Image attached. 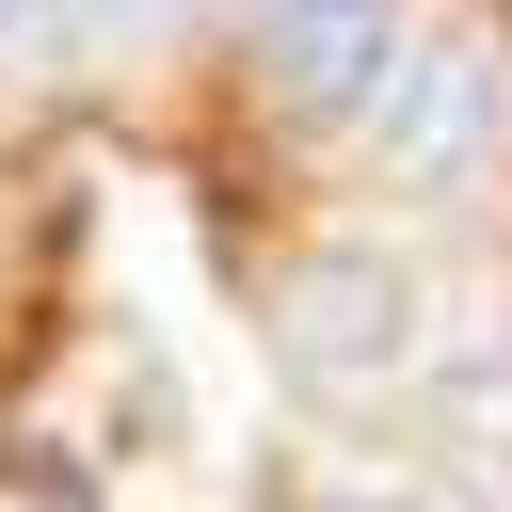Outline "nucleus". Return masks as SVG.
Wrapping results in <instances>:
<instances>
[{"label":"nucleus","mask_w":512,"mask_h":512,"mask_svg":"<svg viewBox=\"0 0 512 512\" xmlns=\"http://www.w3.org/2000/svg\"><path fill=\"white\" fill-rule=\"evenodd\" d=\"M256 64L288 80V112H368L384 64H400V32H384V16H272Z\"/></svg>","instance_id":"3"},{"label":"nucleus","mask_w":512,"mask_h":512,"mask_svg":"<svg viewBox=\"0 0 512 512\" xmlns=\"http://www.w3.org/2000/svg\"><path fill=\"white\" fill-rule=\"evenodd\" d=\"M272 336H288V368H320V384L400 368V352H416V272H400V240H320V256H288V272H272Z\"/></svg>","instance_id":"2"},{"label":"nucleus","mask_w":512,"mask_h":512,"mask_svg":"<svg viewBox=\"0 0 512 512\" xmlns=\"http://www.w3.org/2000/svg\"><path fill=\"white\" fill-rule=\"evenodd\" d=\"M320 512H400V496H384V480H336V496H320Z\"/></svg>","instance_id":"5"},{"label":"nucleus","mask_w":512,"mask_h":512,"mask_svg":"<svg viewBox=\"0 0 512 512\" xmlns=\"http://www.w3.org/2000/svg\"><path fill=\"white\" fill-rule=\"evenodd\" d=\"M432 448L512 480V336H480V352H448V368H432Z\"/></svg>","instance_id":"4"},{"label":"nucleus","mask_w":512,"mask_h":512,"mask_svg":"<svg viewBox=\"0 0 512 512\" xmlns=\"http://www.w3.org/2000/svg\"><path fill=\"white\" fill-rule=\"evenodd\" d=\"M496 32H400V64H384V96H368V160L400 176V192H448V176H480V144H496Z\"/></svg>","instance_id":"1"}]
</instances>
